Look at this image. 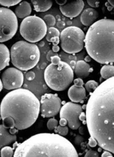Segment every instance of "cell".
Returning a JSON list of instances; mask_svg holds the SVG:
<instances>
[{"instance_id":"f1b7e54d","label":"cell","mask_w":114,"mask_h":157,"mask_svg":"<svg viewBox=\"0 0 114 157\" xmlns=\"http://www.w3.org/2000/svg\"><path fill=\"white\" fill-rule=\"evenodd\" d=\"M58 125L59 122L55 118H50L47 122V127L50 131L55 129L58 126Z\"/></svg>"},{"instance_id":"7c38bea8","label":"cell","mask_w":114,"mask_h":157,"mask_svg":"<svg viewBox=\"0 0 114 157\" xmlns=\"http://www.w3.org/2000/svg\"><path fill=\"white\" fill-rule=\"evenodd\" d=\"M3 88L6 90L18 89L23 86L24 75L17 68L9 67L4 70L1 75Z\"/></svg>"},{"instance_id":"4dcf8cb0","label":"cell","mask_w":114,"mask_h":157,"mask_svg":"<svg viewBox=\"0 0 114 157\" xmlns=\"http://www.w3.org/2000/svg\"><path fill=\"white\" fill-rule=\"evenodd\" d=\"M88 144L91 147H96V145L97 144V142L95 139H94L93 137L91 136L88 140Z\"/></svg>"},{"instance_id":"1f68e13d","label":"cell","mask_w":114,"mask_h":157,"mask_svg":"<svg viewBox=\"0 0 114 157\" xmlns=\"http://www.w3.org/2000/svg\"><path fill=\"white\" fill-rule=\"evenodd\" d=\"M87 3L93 8H97L100 4V2L98 1H87Z\"/></svg>"},{"instance_id":"bcb514c9","label":"cell","mask_w":114,"mask_h":157,"mask_svg":"<svg viewBox=\"0 0 114 157\" xmlns=\"http://www.w3.org/2000/svg\"><path fill=\"white\" fill-rule=\"evenodd\" d=\"M0 157H1V155H0Z\"/></svg>"},{"instance_id":"d6986e66","label":"cell","mask_w":114,"mask_h":157,"mask_svg":"<svg viewBox=\"0 0 114 157\" xmlns=\"http://www.w3.org/2000/svg\"><path fill=\"white\" fill-rule=\"evenodd\" d=\"M10 60V54L9 48L6 45L0 43V70L4 69L9 66Z\"/></svg>"},{"instance_id":"f6af8a7d","label":"cell","mask_w":114,"mask_h":157,"mask_svg":"<svg viewBox=\"0 0 114 157\" xmlns=\"http://www.w3.org/2000/svg\"></svg>"},{"instance_id":"7dc6e473","label":"cell","mask_w":114,"mask_h":157,"mask_svg":"<svg viewBox=\"0 0 114 157\" xmlns=\"http://www.w3.org/2000/svg\"><path fill=\"white\" fill-rule=\"evenodd\" d=\"M0 71H1V70H0Z\"/></svg>"},{"instance_id":"8fae6325","label":"cell","mask_w":114,"mask_h":157,"mask_svg":"<svg viewBox=\"0 0 114 157\" xmlns=\"http://www.w3.org/2000/svg\"><path fill=\"white\" fill-rule=\"evenodd\" d=\"M61 106V100L56 94L46 93L41 97L40 112L42 117H53L57 115Z\"/></svg>"},{"instance_id":"e0dca14e","label":"cell","mask_w":114,"mask_h":157,"mask_svg":"<svg viewBox=\"0 0 114 157\" xmlns=\"http://www.w3.org/2000/svg\"><path fill=\"white\" fill-rule=\"evenodd\" d=\"M75 73L78 78H85L87 77L92 71L90 66L84 60H79L76 62L74 69Z\"/></svg>"},{"instance_id":"d590c367","label":"cell","mask_w":114,"mask_h":157,"mask_svg":"<svg viewBox=\"0 0 114 157\" xmlns=\"http://www.w3.org/2000/svg\"><path fill=\"white\" fill-rule=\"evenodd\" d=\"M101 157H114L111 152L108 151H105L101 154Z\"/></svg>"},{"instance_id":"4fadbf2b","label":"cell","mask_w":114,"mask_h":157,"mask_svg":"<svg viewBox=\"0 0 114 157\" xmlns=\"http://www.w3.org/2000/svg\"><path fill=\"white\" fill-rule=\"evenodd\" d=\"M73 82L74 85L70 87L68 92L69 98L74 103H82L86 97V89L83 86L84 82L81 78L75 79Z\"/></svg>"},{"instance_id":"ee69618b","label":"cell","mask_w":114,"mask_h":157,"mask_svg":"<svg viewBox=\"0 0 114 157\" xmlns=\"http://www.w3.org/2000/svg\"><path fill=\"white\" fill-rule=\"evenodd\" d=\"M86 59H87V61H88V62H89V61H91V59L90 58V56H88L86 57Z\"/></svg>"},{"instance_id":"83f0119b","label":"cell","mask_w":114,"mask_h":157,"mask_svg":"<svg viewBox=\"0 0 114 157\" xmlns=\"http://www.w3.org/2000/svg\"><path fill=\"white\" fill-rule=\"evenodd\" d=\"M21 1L20 0L17 1H6V0H0V5H2L4 6L9 7V6H13L14 5L19 4Z\"/></svg>"},{"instance_id":"f546056e","label":"cell","mask_w":114,"mask_h":157,"mask_svg":"<svg viewBox=\"0 0 114 157\" xmlns=\"http://www.w3.org/2000/svg\"><path fill=\"white\" fill-rule=\"evenodd\" d=\"M84 157H99V154L95 151L89 150L86 152Z\"/></svg>"},{"instance_id":"cb8c5ba5","label":"cell","mask_w":114,"mask_h":157,"mask_svg":"<svg viewBox=\"0 0 114 157\" xmlns=\"http://www.w3.org/2000/svg\"><path fill=\"white\" fill-rule=\"evenodd\" d=\"M98 86H99V84L95 81L90 80V81H88L85 84V89L88 92L92 93L96 89V88L98 87Z\"/></svg>"},{"instance_id":"b9f144b4","label":"cell","mask_w":114,"mask_h":157,"mask_svg":"<svg viewBox=\"0 0 114 157\" xmlns=\"http://www.w3.org/2000/svg\"><path fill=\"white\" fill-rule=\"evenodd\" d=\"M108 3L110 4L112 7H114V1H108Z\"/></svg>"},{"instance_id":"d4e9b609","label":"cell","mask_w":114,"mask_h":157,"mask_svg":"<svg viewBox=\"0 0 114 157\" xmlns=\"http://www.w3.org/2000/svg\"><path fill=\"white\" fill-rule=\"evenodd\" d=\"M43 20L48 27H53V26H54L56 24V19L53 15L51 14L46 15L44 17Z\"/></svg>"},{"instance_id":"5bb4252c","label":"cell","mask_w":114,"mask_h":157,"mask_svg":"<svg viewBox=\"0 0 114 157\" xmlns=\"http://www.w3.org/2000/svg\"><path fill=\"white\" fill-rule=\"evenodd\" d=\"M84 7V2L83 1H67L63 5L60 6V10L62 14L65 16L73 18L78 16L82 12Z\"/></svg>"},{"instance_id":"7a4b0ae2","label":"cell","mask_w":114,"mask_h":157,"mask_svg":"<svg viewBox=\"0 0 114 157\" xmlns=\"http://www.w3.org/2000/svg\"><path fill=\"white\" fill-rule=\"evenodd\" d=\"M40 112V102L29 90L20 88L7 93L0 105L2 119L12 117L15 128L23 130L31 127L36 121Z\"/></svg>"},{"instance_id":"60d3db41","label":"cell","mask_w":114,"mask_h":157,"mask_svg":"<svg viewBox=\"0 0 114 157\" xmlns=\"http://www.w3.org/2000/svg\"><path fill=\"white\" fill-rule=\"evenodd\" d=\"M69 59H71V61H72V60H75V61H76V59H77V58L76 57V56H69Z\"/></svg>"},{"instance_id":"ac0fdd59","label":"cell","mask_w":114,"mask_h":157,"mask_svg":"<svg viewBox=\"0 0 114 157\" xmlns=\"http://www.w3.org/2000/svg\"><path fill=\"white\" fill-rule=\"evenodd\" d=\"M32 12V7L27 1H21L15 8L14 13L17 17L20 19H25L30 16Z\"/></svg>"},{"instance_id":"9c48e42d","label":"cell","mask_w":114,"mask_h":157,"mask_svg":"<svg viewBox=\"0 0 114 157\" xmlns=\"http://www.w3.org/2000/svg\"><path fill=\"white\" fill-rule=\"evenodd\" d=\"M18 29V20L12 10L0 8V43L10 40Z\"/></svg>"},{"instance_id":"5b68a950","label":"cell","mask_w":114,"mask_h":157,"mask_svg":"<svg viewBox=\"0 0 114 157\" xmlns=\"http://www.w3.org/2000/svg\"><path fill=\"white\" fill-rule=\"evenodd\" d=\"M10 59L17 69L28 71L35 67L40 58V52L36 44L20 40L11 47Z\"/></svg>"},{"instance_id":"4316f807","label":"cell","mask_w":114,"mask_h":157,"mask_svg":"<svg viewBox=\"0 0 114 157\" xmlns=\"http://www.w3.org/2000/svg\"><path fill=\"white\" fill-rule=\"evenodd\" d=\"M54 130L56 133L59 134L62 136H66L67 135V134H68V127L67 126L58 125Z\"/></svg>"},{"instance_id":"ffe728a7","label":"cell","mask_w":114,"mask_h":157,"mask_svg":"<svg viewBox=\"0 0 114 157\" xmlns=\"http://www.w3.org/2000/svg\"><path fill=\"white\" fill-rule=\"evenodd\" d=\"M34 9L37 12H46L50 9L52 5V1H31Z\"/></svg>"},{"instance_id":"3957f363","label":"cell","mask_w":114,"mask_h":157,"mask_svg":"<svg viewBox=\"0 0 114 157\" xmlns=\"http://www.w3.org/2000/svg\"><path fill=\"white\" fill-rule=\"evenodd\" d=\"M13 157H79L73 144L59 134L33 135L15 150Z\"/></svg>"},{"instance_id":"277c9868","label":"cell","mask_w":114,"mask_h":157,"mask_svg":"<svg viewBox=\"0 0 114 157\" xmlns=\"http://www.w3.org/2000/svg\"><path fill=\"white\" fill-rule=\"evenodd\" d=\"M84 43L88 54L97 62L114 63V20L95 22L87 31Z\"/></svg>"},{"instance_id":"836d02e7","label":"cell","mask_w":114,"mask_h":157,"mask_svg":"<svg viewBox=\"0 0 114 157\" xmlns=\"http://www.w3.org/2000/svg\"><path fill=\"white\" fill-rule=\"evenodd\" d=\"M61 59L60 58L59 56H52L51 58V63H53V64H57L59 63L60 62H61Z\"/></svg>"},{"instance_id":"7402d4cb","label":"cell","mask_w":114,"mask_h":157,"mask_svg":"<svg viewBox=\"0 0 114 157\" xmlns=\"http://www.w3.org/2000/svg\"><path fill=\"white\" fill-rule=\"evenodd\" d=\"M60 33L57 28L55 27H50L47 30L46 34V39L48 42H51V40L56 37H60Z\"/></svg>"},{"instance_id":"d6a6232c","label":"cell","mask_w":114,"mask_h":157,"mask_svg":"<svg viewBox=\"0 0 114 157\" xmlns=\"http://www.w3.org/2000/svg\"><path fill=\"white\" fill-rule=\"evenodd\" d=\"M35 73L32 71H28L26 74V78L27 79L28 81H32L35 79Z\"/></svg>"},{"instance_id":"44dd1931","label":"cell","mask_w":114,"mask_h":157,"mask_svg":"<svg viewBox=\"0 0 114 157\" xmlns=\"http://www.w3.org/2000/svg\"><path fill=\"white\" fill-rule=\"evenodd\" d=\"M101 78L108 79L114 77V66L112 65H104L101 70Z\"/></svg>"},{"instance_id":"6da1fadb","label":"cell","mask_w":114,"mask_h":157,"mask_svg":"<svg viewBox=\"0 0 114 157\" xmlns=\"http://www.w3.org/2000/svg\"><path fill=\"white\" fill-rule=\"evenodd\" d=\"M86 117L91 136L101 148L114 154V77L103 81L91 94Z\"/></svg>"},{"instance_id":"74e56055","label":"cell","mask_w":114,"mask_h":157,"mask_svg":"<svg viewBox=\"0 0 114 157\" xmlns=\"http://www.w3.org/2000/svg\"><path fill=\"white\" fill-rule=\"evenodd\" d=\"M76 61H75V60H72V61H71V62H70V66L71 67V68L72 69H75V67H76Z\"/></svg>"},{"instance_id":"2e32d148","label":"cell","mask_w":114,"mask_h":157,"mask_svg":"<svg viewBox=\"0 0 114 157\" xmlns=\"http://www.w3.org/2000/svg\"><path fill=\"white\" fill-rule=\"evenodd\" d=\"M98 16L99 13L97 10L93 8H87L83 12L80 20L83 25L90 26L95 23Z\"/></svg>"},{"instance_id":"30bf717a","label":"cell","mask_w":114,"mask_h":157,"mask_svg":"<svg viewBox=\"0 0 114 157\" xmlns=\"http://www.w3.org/2000/svg\"><path fill=\"white\" fill-rule=\"evenodd\" d=\"M83 112L82 106L80 105L73 102H68L61 108L60 117L67 121L69 128L76 130L81 125L79 117Z\"/></svg>"},{"instance_id":"484cf974","label":"cell","mask_w":114,"mask_h":157,"mask_svg":"<svg viewBox=\"0 0 114 157\" xmlns=\"http://www.w3.org/2000/svg\"><path fill=\"white\" fill-rule=\"evenodd\" d=\"M2 121H3L2 125L4 126L5 128L9 129L15 128L14 121L12 117H7L4 119H2Z\"/></svg>"},{"instance_id":"f35d334b","label":"cell","mask_w":114,"mask_h":157,"mask_svg":"<svg viewBox=\"0 0 114 157\" xmlns=\"http://www.w3.org/2000/svg\"><path fill=\"white\" fill-rule=\"evenodd\" d=\"M60 47L59 46H53L52 47V51L55 52L56 53H57L58 51H59Z\"/></svg>"},{"instance_id":"e575fe53","label":"cell","mask_w":114,"mask_h":157,"mask_svg":"<svg viewBox=\"0 0 114 157\" xmlns=\"http://www.w3.org/2000/svg\"><path fill=\"white\" fill-rule=\"evenodd\" d=\"M58 56V54L57 53H56L55 52L52 51V50H50V51H48V52L47 53V55H46V59L48 61L50 62L51 60V58L52 56Z\"/></svg>"},{"instance_id":"8d00e7d4","label":"cell","mask_w":114,"mask_h":157,"mask_svg":"<svg viewBox=\"0 0 114 157\" xmlns=\"http://www.w3.org/2000/svg\"><path fill=\"white\" fill-rule=\"evenodd\" d=\"M67 121L64 119H60V125L61 126H67Z\"/></svg>"},{"instance_id":"9a60e30c","label":"cell","mask_w":114,"mask_h":157,"mask_svg":"<svg viewBox=\"0 0 114 157\" xmlns=\"http://www.w3.org/2000/svg\"><path fill=\"white\" fill-rule=\"evenodd\" d=\"M17 140L16 135L10 134L9 129L3 125H0V150L2 148L8 146Z\"/></svg>"},{"instance_id":"7bdbcfd3","label":"cell","mask_w":114,"mask_h":157,"mask_svg":"<svg viewBox=\"0 0 114 157\" xmlns=\"http://www.w3.org/2000/svg\"><path fill=\"white\" fill-rule=\"evenodd\" d=\"M2 89H3V85H2V83L1 81V79L0 78V92H1Z\"/></svg>"},{"instance_id":"603a6c76","label":"cell","mask_w":114,"mask_h":157,"mask_svg":"<svg viewBox=\"0 0 114 157\" xmlns=\"http://www.w3.org/2000/svg\"><path fill=\"white\" fill-rule=\"evenodd\" d=\"M13 149L9 146H5L0 150L1 157H13Z\"/></svg>"},{"instance_id":"8992f818","label":"cell","mask_w":114,"mask_h":157,"mask_svg":"<svg viewBox=\"0 0 114 157\" xmlns=\"http://www.w3.org/2000/svg\"><path fill=\"white\" fill-rule=\"evenodd\" d=\"M74 78L73 69L63 61L57 64L50 63L44 71L46 85L55 91H63L72 83Z\"/></svg>"},{"instance_id":"ab89813d","label":"cell","mask_w":114,"mask_h":157,"mask_svg":"<svg viewBox=\"0 0 114 157\" xmlns=\"http://www.w3.org/2000/svg\"><path fill=\"white\" fill-rule=\"evenodd\" d=\"M67 1H56V2L60 6L64 5L67 2Z\"/></svg>"},{"instance_id":"52a82bcc","label":"cell","mask_w":114,"mask_h":157,"mask_svg":"<svg viewBox=\"0 0 114 157\" xmlns=\"http://www.w3.org/2000/svg\"><path fill=\"white\" fill-rule=\"evenodd\" d=\"M47 30V26L43 19L37 16H30L24 19L20 27L21 35L27 41L32 43L42 39Z\"/></svg>"},{"instance_id":"ba28073f","label":"cell","mask_w":114,"mask_h":157,"mask_svg":"<svg viewBox=\"0 0 114 157\" xmlns=\"http://www.w3.org/2000/svg\"><path fill=\"white\" fill-rule=\"evenodd\" d=\"M85 34L82 29L77 27L70 26L60 33V42L63 51L74 54L82 51L84 46Z\"/></svg>"}]
</instances>
